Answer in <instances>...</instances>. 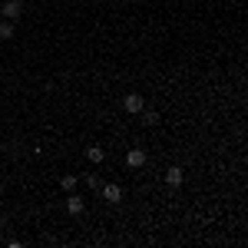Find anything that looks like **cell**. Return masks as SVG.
Masks as SVG:
<instances>
[{
	"instance_id": "obj_1",
	"label": "cell",
	"mask_w": 248,
	"mask_h": 248,
	"mask_svg": "<svg viewBox=\"0 0 248 248\" xmlns=\"http://www.w3.org/2000/svg\"><path fill=\"white\" fill-rule=\"evenodd\" d=\"M123 109H126L129 116H139L142 109H146V103H142L139 93H129V96H123Z\"/></svg>"
},
{
	"instance_id": "obj_9",
	"label": "cell",
	"mask_w": 248,
	"mask_h": 248,
	"mask_svg": "<svg viewBox=\"0 0 248 248\" xmlns=\"http://www.w3.org/2000/svg\"><path fill=\"white\" fill-rule=\"evenodd\" d=\"M142 123H149V126H155V123H159V113H153V109H142Z\"/></svg>"
},
{
	"instance_id": "obj_10",
	"label": "cell",
	"mask_w": 248,
	"mask_h": 248,
	"mask_svg": "<svg viewBox=\"0 0 248 248\" xmlns=\"http://www.w3.org/2000/svg\"><path fill=\"white\" fill-rule=\"evenodd\" d=\"M60 186H63L66 192H73V189H77V175H63V182H60Z\"/></svg>"
},
{
	"instance_id": "obj_8",
	"label": "cell",
	"mask_w": 248,
	"mask_h": 248,
	"mask_svg": "<svg viewBox=\"0 0 248 248\" xmlns=\"http://www.w3.org/2000/svg\"><path fill=\"white\" fill-rule=\"evenodd\" d=\"M14 37V20H0V40Z\"/></svg>"
},
{
	"instance_id": "obj_2",
	"label": "cell",
	"mask_w": 248,
	"mask_h": 248,
	"mask_svg": "<svg viewBox=\"0 0 248 248\" xmlns=\"http://www.w3.org/2000/svg\"><path fill=\"white\" fill-rule=\"evenodd\" d=\"M20 14H23V3H20V0H7V3L0 7V17L3 20H20Z\"/></svg>"
},
{
	"instance_id": "obj_5",
	"label": "cell",
	"mask_w": 248,
	"mask_h": 248,
	"mask_svg": "<svg viewBox=\"0 0 248 248\" xmlns=\"http://www.w3.org/2000/svg\"><path fill=\"white\" fill-rule=\"evenodd\" d=\"M83 209H86V202H83L79 195L70 192V199H66V212H70V215H83Z\"/></svg>"
},
{
	"instance_id": "obj_7",
	"label": "cell",
	"mask_w": 248,
	"mask_h": 248,
	"mask_svg": "<svg viewBox=\"0 0 248 248\" xmlns=\"http://www.w3.org/2000/svg\"><path fill=\"white\" fill-rule=\"evenodd\" d=\"M86 159H90V162H96V166H99V162H103V159H106V149H103V146H90V149H86Z\"/></svg>"
},
{
	"instance_id": "obj_4",
	"label": "cell",
	"mask_w": 248,
	"mask_h": 248,
	"mask_svg": "<svg viewBox=\"0 0 248 248\" xmlns=\"http://www.w3.org/2000/svg\"><path fill=\"white\" fill-rule=\"evenodd\" d=\"M126 166H129V169L146 166V153H142V149H129V153H126Z\"/></svg>"
},
{
	"instance_id": "obj_6",
	"label": "cell",
	"mask_w": 248,
	"mask_h": 248,
	"mask_svg": "<svg viewBox=\"0 0 248 248\" xmlns=\"http://www.w3.org/2000/svg\"><path fill=\"white\" fill-rule=\"evenodd\" d=\"M182 179H186V172L179 169V166H172V169L166 172V182H169V186H182Z\"/></svg>"
},
{
	"instance_id": "obj_3",
	"label": "cell",
	"mask_w": 248,
	"mask_h": 248,
	"mask_svg": "<svg viewBox=\"0 0 248 248\" xmlns=\"http://www.w3.org/2000/svg\"><path fill=\"white\" fill-rule=\"evenodd\" d=\"M99 192H103V199H106L109 205H119V202H123V189H119L116 182H109V186H99Z\"/></svg>"
}]
</instances>
